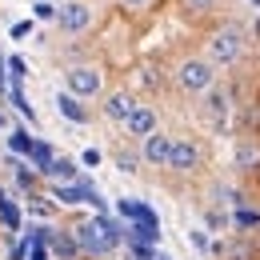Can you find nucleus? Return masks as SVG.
<instances>
[{"instance_id": "f257e3e1", "label": "nucleus", "mask_w": 260, "mask_h": 260, "mask_svg": "<svg viewBox=\"0 0 260 260\" xmlns=\"http://www.w3.org/2000/svg\"><path fill=\"white\" fill-rule=\"evenodd\" d=\"M172 80H176V88L180 92H192V96H204L212 84H216V68L208 64L204 56H184L176 72H172Z\"/></svg>"}, {"instance_id": "f03ea898", "label": "nucleus", "mask_w": 260, "mask_h": 260, "mask_svg": "<svg viewBox=\"0 0 260 260\" xmlns=\"http://www.w3.org/2000/svg\"><path fill=\"white\" fill-rule=\"evenodd\" d=\"M244 52V28L240 24H220L216 32L208 36V64L212 68H220V64H232L236 56Z\"/></svg>"}, {"instance_id": "7ed1b4c3", "label": "nucleus", "mask_w": 260, "mask_h": 260, "mask_svg": "<svg viewBox=\"0 0 260 260\" xmlns=\"http://www.w3.org/2000/svg\"><path fill=\"white\" fill-rule=\"evenodd\" d=\"M64 92H72L76 100H92L104 92V76L96 64H72L64 72Z\"/></svg>"}, {"instance_id": "20e7f679", "label": "nucleus", "mask_w": 260, "mask_h": 260, "mask_svg": "<svg viewBox=\"0 0 260 260\" xmlns=\"http://www.w3.org/2000/svg\"><path fill=\"white\" fill-rule=\"evenodd\" d=\"M56 24H60V32L68 36H80L92 28V8L84 4V0H68V4H60V12H56Z\"/></svg>"}, {"instance_id": "39448f33", "label": "nucleus", "mask_w": 260, "mask_h": 260, "mask_svg": "<svg viewBox=\"0 0 260 260\" xmlns=\"http://www.w3.org/2000/svg\"><path fill=\"white\" fill-rule=\"evenodd\" d=\"M72 236H76V248L84 252V256H108L112 248H108V240L100 236V228L92 220H80V224L72 228Z\"/></svg>"}, {"instance_id": "423d86ee", "label": "nucleus", "mask_w": 260, "mask_h": 260, "mask_svg": "<svg viewBox=\"0 0 260 260\" xmlns=\"http://www.w3.org/2000/svg\"><path fill=\"white\" fill-rule=\"evenodd\" d=\"M168 156H172V136L168 132H152L148 140H140V160H148L152 168H168Z\"/></svg>"}, {"instance_id": "0eeeda50", "label": "nucleus", "mask_w": 260, "mask_h": 260, "mask_svg": "<svg viewBox=\"0 0 260 260\" xmlns=\"http://www.w3.org/2000/svg\"><path fill=\"white\" fill-rule=\"evenodd\" d=\"M168 168L172 172H192V168H200V148H196L192 140H176L172 136V156H168Z\"/></svg>"}, {"instance_id": "6e6552de", "label": "nucleus", "mask_w": 260, "mask_h": 260, "mask_svg": "<svg viewBox=\"0 0 260 260\" xmlns=\"http://www.w3.org/2000/svg\"><path fill=\"white\" fill-rule=\"evenodd\" d=\"M124 128H128V136H136V140H148V136L156 132V108L136 104V108H132V116L124 120Z\"/></svg>"}, {"instance_id": "1a4fd4ad", "label": "nucleus", "mask_w": 260, "mask_h": 260, "mask_svg": "<svg viewBox=\"0 0 260 260\" xmlns=\"http://www.w3.org/2000/svg\"><path fill=\"white\" fill-rule=\"evenodd\" d=\"M136 104H140V100L128 96V92H104V104H100V108H104V116H108L112 124H124Z\"/></svg>"}, {"instance_id": "9d476101", "label": "nucleus", "mask_w": 260, "mask_h": 260, "mask_svg": "<svg viewBox=\"0 0 260 260\" xmlns=\"http://www.w3.org/2000/svg\"><path fill=\"white\" fill-rule=\"evenodd\" d=\"M40 176H44V180H52V184H76V180H80V164L68 160V156H56V160L48 164Z\"/></svg>"}, {"instance_id": "9b49d317", "label": "nucleus", "mask_w": 260, "mask_h": 260, "mask_svg": "<svg viewBox=\"0 0 260 260\" xmlns=\"http://www.w3.org/2000/svg\"><path fill=\"white\" fill-rule=\"evenodd\" d=\"M204 116H208L216 128L224 124V116H228V92L220 88V84H212V88L204 92Z\"/></svg>"}, {"instance_id": "f8f14e48", "label": "nucleus", "mask_w": 260, "mask_h": 260, "mask_svg": "<svg viewBox=\"0 0 260 260\" xmlns=\"http://www.w3.org/2000/svg\"><path fill=\"white\" fill-rule=\"evenodd\" d=\"M56 112L64 116L68 124H88V108H84V100H76L72 92H56Z\"/></svg>"}, {"instance_id": "ddd939ff", "label": "nucleus", "mask_w": 260, "mask_h": 260, "mask_svg": "<svg viewBox=\"0 0 260 260\" xmlns=\"http://www.w3.org/2000/svg\"><path fill=\"white\" fill-rule=\"evenodd\" d=\"M92 224L100 228V236L108 240V248H112V252L124 244V232H128V224H120L116 216H108V212H96V216H92Z\"/></svg>"}, {"instance_id": "4468645a", "label": "nucleus", "mask_w": 260, "mask_h": 260, "mask_svg": "<svg viewBox=\"0 0 260 260\" xmlns=\"http://www.w3.org/2000/svg\"><path fill=\"white\" fill-rule=\"evenodd\" d=\"M8 168H12V180H16V188L32 196V192H36V184H40V172H36L32 164H24L20 156H12V160H8Z\"/></svg>"}, {"instance_id": "2eb2a0df", "label": "nucleus", "mask_w": 260, "mask_h": 260, "mask_svg": "<svg viewBox=\"0 0 260 260\" xmlns=\"http://www.w3.org/2000/svg\"><path fill=\"white\" fill-rule=\"evenodd\" d=\"M36 136L28 132V124H16V128H8V152L12 156H20V160H28V152H32Z\"/></svg>"}, {"instance_id": "dca6fc26", "label": "nucleus", "mask_w": 260, "mask_h": 260, "mask_svg": "<svg viewBox=\"0 0 260 260\" xmlns=\"http://www.w3.org/2000/svg\"><path fill=\"white\" fill-rule=\"evenodd\" d=\"M236 164H240L244 172H256L260 168V144L252 136H240V140H236Z\"/></svg>"}, {"instance_id": "f3484780", "label": "nucleus", "mask_w": 260, "mask_h": 260, "mask_svg": "<svg viewBox=\"0 0 260 260\" xmlns=\"http://www.w3.org/2000/svg\"><path fill=\"white\" fill-rule=\"evenodd\" d=\"M48 252H52V260H76L80 256V248H76V236H68V232H52V240H48Z\"/></svg>"}, {"instance_id": "a211bd4d", "label": "nucleus", "mask_w": 260, "mask_h": 260, "mask_svg": "<svg viewBox=\"0 0 260 260\" xmlns=\"http://www.w3.org/2000/svg\"><path fill=\"white\" fill-rule=\"evenodd\" d=\"M48 196H52V200H60L64 208H76V204H84V176H80L76 184H52V188H48Z\"/></svg>"}, {"instance_id": "6ab92c4d", "label": "nucleus", "mask_w": 260, "mask_h": 260, "mask_svg": "<svg viewBox=\"0 0 260 260\" xmlns=\"http://www.w3.org/2000/svg\"><path fill=\"white\" fill-rule=\"evenodd\" d=\"M0 224L8 228V236H12V232H20V224H24V212H20V204H16L8 192L0 196Z\"/></svg>"}, {"instance_id": "aec40b11", "label": "nucleus", "mask_w": 260, "mask_h": 260, "mask_svg": "<svg viewBox=\"0 0 260 260\" xmlns=\"http://www.w3.org/2000/svg\"><path fill=\"white\" fill-rule=\"evenodd\" d=\"M228 220H232V228H240V232H256V228H260V212H256V208H248V204H236Z\"/></svg>"}, {"instance_id": "412c9836", "label": "nucleus", "mask_w": 260, "mask_h": 260, "mask_svg": "<svg viewBox=\"0 0 260 260\" xmlns=\"http://www.w3.org/2000/svg\"><path fill=\"white\" fill-rule=\"evenodd\" d=\"M8 104H12L28 124H36V112H32V104H28V96H24V84H8Z\"/></svg>"}, {"instance_id": "4be33fe9", "label": "nucleus", "mask_w": 260, "mask_h": 260, "mask_svg": "<svg viewBox=\"0 0 260 260\" xmlns=\"http://www.w3.org/2000/svg\"><path fill=\"white\" fill-rule=\"evenodd\" d=\"M52 160H56L52 144H48V140H36V144H32V152H28V164H32L36 172H44V168H48Z\"/></svg>"}, {"instance_id": "5701e85b", "label": "nucleus", "mask_w": 260, "mask_h": 260, "mask_svg": "<svg viewBox=\"0 0 260 260\" xmlns=\"http://www.w3.org/2000/svg\"><path fill=\"white\" fill-rule=\"evenodd\" d=\"M4 76H8V84H24V76H28V64H24V56H8L4 60Z\"/></svg>"}, {"instance_id": "b1692460", "label": "nucleus", "mask_w": 260, "mask_h": 260, "mask_svg": "<svg viewBox=\"0 0 260 260\" xmlns=\"http://www.w3.org/2000/svg\"><path fill=\"white\" fill-rule=\"evenodd\" d=\"M228 228H232L228 212H220V208H208L204 212V232H228Z\"/></svg>"}, {"instance_id": "393cba45", "label": "nucleus", "mask_w": 260, "mask_h": 260, "mask_svg": "<svg viewBox=\"0 0 260 260\" xmlns=\"http://www.w3.org/2000/svg\"><path fill=\"white\" fill-rule=\"evenodd\" d=\"M84 204H88V208H96V212H108V200L100 196V188L92 184V180H84Z\"/></svg>"}, {"instance_id": "a878e982", "label": "nucleus", "mask_w": 260, "mask_h": 260, "mask_svg": "<svg viewBox=\"0 0 260 260\" xmlns=\"http://www.w3.org/2000/svg\"><path fill=\"white\" fill-rule=\"evenodd\" d=\"M188 244H192L200 256H212V240H208V232H204V228H192V232H188Z\"/></svg>"}, {"instance_id": "bb28decb", "label": "nucleus", "mask_w": 260, "mask_h": 260, "mask_svg": "<svg viewBox=\"0 0 260 260\" xmlns=\"http://www.w3.org/2000/svg\"><path fill=\"white\" fill-rule=\"evenodd\" d=\"M56 12H60V4H52V0H36V4H32L36 20H56Z\"/></svg>"}, {"instance_id": "cd10ccee", "label": "nucleus", "mask_w": 260, "mask_h": 260, "mask_svg": "<svg viewBox=\"0 0 260 260\" xmlns=\"http://www.w3.org/2000/svg\"><path fill=\"white\" fill-rule=\"evenodd\" d=\"M124 244H128L132 260H156V248H152V244H140V240H124Z\"/></svg>"}, {"instance_id": "c85d7f7f", "label": "nucleus", "mask_w": 260, "mask_h": 260, "mask_svg": "<svg viewBox=\"0 0 260 260\" xmlns=\"http://www.w3.org/2000/svg\"><path fill=\"white\" fill-rule=\"evenodd\" d=\"M116 168H120V172H136V168H140V156L128 152V148H120V152H116Z\"/></svg>"}, {"instance_id": "c756f323", "label": "nucleus", "mask_w": 260, "mask_h": 260, "mask_svg": "<svg viewBox=\"0 0 260 260\" xmlns=\"http://www.w3.org/2000/svg\"><path fill=\"white\" fill-rule=\"evenodd\" d=\"M28 248H32V240H28V236H20V240L8 248V260H28Z\"/></svg>"}, {"instance_id": "7c9ffc66", "label": "nucleus", "mask_w": 260, "mask_h": 260, "mask_svg": "<svg viewBox=\"0 0 260 260\" xmlns=\"http://www.w3.org/2000/svg\"><path fill=\"white\" fill-rule=\"evenodd\" d=\"M8 36H12V40H24V36H32V20H16V24L8 28Z\"/></svg>"}, {"instance_id": "2f4dec72", "label": "nucleus", "mask_w": 260, "mask_h": 260, "mask_svg": "<svg viewBox=\"0 0 260 260\" xmlns=\"http://www.w3.org/2000/svg\"><path fill=\"white\" fill-rule=\"evenodd\" d=\"M100 160H104V152H100V148H84V152H80V164H84V168H96Z\"/></svg>"}, {"instance_id": "473e14b6", "label": "nucleus", "mask_w": 260, "mask_h": 260, "mask_svg": "<svg viewBox=\"0 0 260 260\" xmlns=\"http://www.w3.org/2000/svg\"><path fill=\"white\" fill-rule=\"evenodd\" d=\"M184 8L188 12H208V8H216V0H184Z\"/></svg>"}, {"instance_id": "72a5a7b5", "label": "nucleus", "mask_w": 260, "mask_h": 260, "mask_svg": "<svg viewBox=\"0 0 260 260\" xmlns=\"http://www.w3.org/2000/svg\"><path fill=\"white\" fill-rule=\"evenodd\" d=\"M28 260H52L48 244H32V248H28Z\"/></svg>"}, {"instance_id": "f704fd0d", "label": "nucleus", "mask_w": 260, "mask_h": 260, "mask_svg": "<svg viewBox=\"0 0 260 260\" xmlns=\"http://www.w3.org/2000/svg\"><path fill=\"white\" fill-rule=\"evenodd\" d=\"M120 4H128V8H144L148 0H120Z\"/></svg>"}, {"instance_id": "c9c22d12", "label": "nucleus", "mask_w": 260, "mask_h": 260, "mask_svg": "<svg viewBox=\"0 0 260 260\" xmlns=\"http://www.w3.org/2000/svg\"><path fill=\"white\" fill-rule=\"evenodd\" d=\"M156 260H172V256H168V252H156Z\"/></svg>"}, {"instance_id": "e433bc0d", "label": "nucleus", "mask_w": 260, "mask_h": 260, "mask_svg": "<svg viewBox=\"0 0 260 260\" xmlns=\"http://www.w3.org/2000/svg\"><path fill=\"white\" fill-rule=\"evenodd\" d=\"M4 124H8V120H4V112H0V132H4Z\"/></svg>"}, {"instance_id": "4c0bfd02", "label": "nucleus", "mask_w": 260, "mask_h": 260, "mask_svg": "<svg viewBox=\"0 0 260 260\" xmlns=\"http://www.w3.org/2000/svg\"><path fill=\"white\" fill-rule=\"evenodd\" d=\"M248 4H256V8H260V0H248Z\"/></svg>"}, {"instance_id": "58836bf2", "label": "nucleus", "mask_w": 260, "mask_h": 260, "mask_svg": "<svg viewBox=\"0 0 260 260\" xmlns=\"http://www.w3.org/2000/svg\"><path fill=\"white\" fill-rule=\"evenodd\" d=\"M0 196H4V188H0Z\"/></svg>"}]
</instances>
